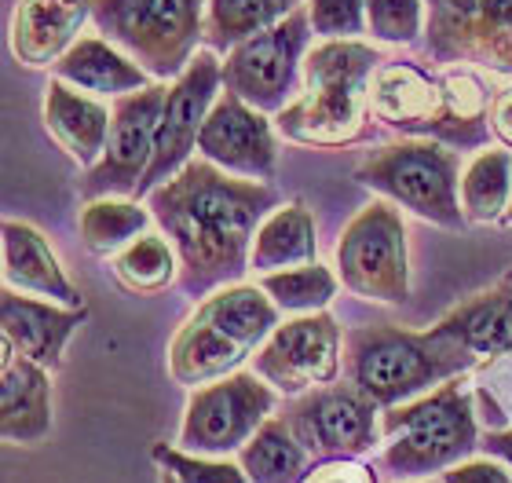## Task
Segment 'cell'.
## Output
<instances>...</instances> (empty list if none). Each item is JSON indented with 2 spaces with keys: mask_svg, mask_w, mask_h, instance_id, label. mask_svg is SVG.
<instances>
[{
  "mask_svg": "<svg viewBox=\"0 0 512 483\" xmlns=\"http://www.w3.org/2000/svg\"><path fill=\"white\" fill-rule=\"evenodd\" d=\"M110 121H114V110L103 99L52 77V85L44 92V129L52 132V140L63 147L66 158L77 161L81 169H92L103 158Z\"/></svg>",
  "mask_w": 512,
  "mask_h": 483,
  "instance_id": "22",
  "label": "cell"
},
{
  "mask_svg": "<svg viewBox=\"0 0 512 483\" xmlns=\"http://www.w3.org/2000/svg\"><path fill=\"white\" fill-rule=\"evenodd\" d=\"M319 260V242H315V216L300 198L282 202L267 216L253 238L249 253V271L267 275V271L304 268Z\"/></svg>",
  "mask_w": 512,
  "mask_h": 483,
  "instance_id": "24",
  "label": "cell"
},
{
  "mask_svg": "<svg viewBox=\"0 0 512 483\" xmlns=\"http://www.w3.org/2000/svg\"><path fill=\"white\" fill-rule=\"evenodd\" d=\"M147 205L161 235L176 246L180 290L198 301L242 282L256 231L282 198L267 180L224 172L198 154L172 180L154 187Z\"/></svg>",
  "mask_w": 512,
  "mask_h": 483,
  "instance_id": "1",
  "label": "cell"
},
{
  "mask_svg": "<svg viewBox=\"0 0 512 483\" xmlns=\"http://www.w3.org/2000/svg\"><path fill=\"white\" fill-rule=\"evenodd\" d=\"M249 483H300L311 469V451L282 418H267L253 440L238 451Z\"/></svg>",
  "mask_w": 512,
  "mask_h": 483,
  "instance_id": "26",
  "label": "cell"
},
{
  "mask_svg": "<svg viewBox=\"0 0 512 483\" xmlns=\"http://www.w3.org/2000/svg\"><path fill=\"white\" fill-rule=\"evenodd\" d=\"M491 132H494V140L502 143L505 151H512V85H505L502 92H494Z\"/></svg>",
  "mask_w": 512,
  "mask_h": 483,
  "instance_id": "37",
  "label": "cell"
},
{
  "mask_svg": "<svg viewBox=\"0 0 512 483\" xmlns=\"http://www.w3.org/2000/svg\"><path fill=\"white\" fill-rule=\"evenodd\" d=\"M355 180L428 224L447 231L469 224L461 209V158L447 143L414 136L384 143L355 165Z\"/></svg>",
  "mask_w": 512,
  "mask_h": 483,
  "instance_id": "7",
  "label": "cell"
},
{
  "mask_svg": "<svg viewBox=\"0 0 512 483\" xmlns=\"http://www.w3.org/2000/svg\"><path fill=\"white\" fill-rule=\"evenodd\" d=\"M428 26V0H366V33L377 44H417Z\"/></svg>",
  "mask_w": 512,
  "mask_h": 483,
  "instance_id": "32",
  "label": "cell"
},
{
  "mask_svg": "<svg viewBox=\"0 0 512 483\" xmlns=\"http://www.w3.org/2000/svg\"><path fill=\"white\" fill-rule=\"evenodd\" d=\"M476 352L443 322L428 330L403 326H355L344 333V374L377 407H399L432 388L465 377Z\"/></svg>",
  "mask_w": 512,
  "mask_h": 483,
  "instance_id": "4",
  "label": "cell"
},
{
  "mask_svg": "<svg viewBox=\"0 0 512 483\" xmlns=\"http://www.w3.org/2000/svg\"><path fill=\"white\" fill-rule=\"evenodd\" d=\"M52 70L59 81L81 88V92H88V96L96 99H121L128 92L154 85V77L136 59H128L121 48H114L99 33L96 37H81Z\"/></svg>",
  "mask_w": 512,
  "mask_h": 483,
  "instance_id": "23",
  "label": "cell"
},
{
  "mask_svg": "<svg viewBox=\"0 0 512 483\" xmlns=\"http://www.w3.org/2000/svg\"><path fill=\"white\" fill-rule=\"evenodd\" d=\"M384 55L366 41H319L304 55L300 96L275 114L286 140L337 151L370 136V81Z\"/></svg>",
  "mask_w": 512,
  "mask_h": 483,
  "instance_id": "3",
  "label": "cell"
},
{
  "mask_svg": "<svg viewBox=\"0 0 512 483\" xmlns=\"http://www.w3.org/2000/svg\"><path fill=\"white\" fill-rule=\"evenodd\" d=\"M304 0H205V44L213 52H231L235 44L300 8Z\"/></svg>",
  "mask_w": 512,
  "mask_h": 483,
  "instance_id": "28",
  "label": "cell"
},
{
  "mask_svg": "<svg viewBox=\"0 0 512 483\" xmlns=\"http://www.w3.org/2000/svg\"><path fill=\"white\" fill-rule=\"evenodd\" d=\"M110 275L125 293L150 297V293H161L169 290L172 282H180V257L169 238L147 231L110 260Z\"/></svg>",
  "mask_w": 512,
  "mask_h": 483,
  "instance_id": "29",
  "label": "cell"
},
{
  "mask_svg": "<svg viewBox=\"0 0 512 483\" xmlns=\"http://www.w3.org/2000/svg\"><path fill=\"white\" fill-rule=\"evenodd\" d=\"M92 26L154 81H176L205 41V0H92Z\"/></svg>",
  "mask_w": 512,
  "mask_h": 483,
  "instance_id": "8",
  "label": "cell"
},
{
  "mask_svg": "<svg viewBox=\"0 0 512 483\" xmlns=\"http://www.w3.org/2000/svg\"><path fill=\"white\" fill-rule=\"evenodd\" d=\"M439 322L450 333H458L461 341L476 352V359L512 355V282L502 279L491 290L461 301L454 312H447Z\"/></svg>",
  "mask_w": 512,
  "mask_h": 483,
  "instance_id": "25",
  "label": "cell"
},
{
  "mask_svg": "<svg viewBox=\"0 0 512 483\" xmlns=\"http://www.w3.org/2000/svg\"><path fill=\"white\" fill-rule=\"evenodd\" d=\"M220 92H224V59L213 48H202L187 63V70L176 81H169L165 110H161V125H158V151H154L147 176L139 183L136 198H147L154 187L172 180L194 158L202 125L209 118L213 103L220 99Z\"/></svg>",
  "mask_w": 512,
  "mask_h": 483,
  "instance_id": "14",
  "label": "cell"
},
{
  "mask_svg": "<svg viewBox=\"0 0 512 483\" xmlns=\"http://www.w3.org/2000/svg\"><path fill=\"white\" fill-rule=\"evenodd\" d=\"M293 436L319 458H359L381 440V407L348 385H322L289 403L282 414Z\"/></svg>",
  "mask_w": 512,
  "mask_h": 483,
  "instance_id": "16",
  "label": "cell"
},
{
  "mask_svg": "<svg viewBox=\"0 0 512 483\" xmlns=\"http://www.w3.org/2000/svg\"><path fill=\"white\" fill-rule=\"evenodd\" d=\"M502 224L512 227V198H509V209H505V220H502Z\"/></svg>",
  "mask_w": 512,
  "mask_h": 483,
  "instance_id": "39",
  "label": "cell"
},
{
  "mask_svg": "<svg viewBox=\"0 0 512 483\" xmlns=\"http://www.w3.org/2000/svg\"><path fill=\"white\" fill-rule=\"evenodd\" d=\"M341 341L344 333L330 312L293 315L260 344L253 370L278 396H304L341 377Z\"/></svg>",
  "mask_w": 512,
  "mask_h": 483,
  "instance_id": "15",
  "label": "cell"
},
{
  "mask_svg": "<svg viewBox=\"0 0 512 483\" xmlns=\"http://www.w3.org/2000/svg\"><path fill=\"white\" fill-rule=\"evenodd\" d=\"M381 469L395 480H432L480 451L472 392L461 377L428 396L381 410Z\"/></svg>",
  "mask_w": 512,
  "mask_h": 483,
  "instance_id": "6",
  "label": "cell"
},
{
  "mask_svg": "<svg viewBox=\"0 0 512 483\" xmlns=\"http://www.w3.org/2000/svg\"><path fill=\"white\" fill-rule=\"evenodd\" d=\"M337 279L359 301L406 304L410 297V249L399 205L377 198L359 209L337 242Z\"/></svg>",
  "mask_w": 512,
  "mask_h": 483,
  "instance_id": "9",
  "label": "cell"
},
{
  "mask_svg": "<svg viewBox=\"0 0 512 483\" xmlns=\"http://www.w3.org/2000/svg\"><path fill=\"white\" fill-rule=\"evenodd\" d=\"M275 403L278 392L256 370H235L220 381L191 388L176 447L205 458H231L275 414Z\"/></svg>",
  "mask_w": 512,
  "mask_h": 483,
  "instance_id": "10",
  "label": "cell"
},
{
  "mask_svg": "<svg viewBox=\"0 0 512 483\" xmlns=\"http://www.w3.org/2000/svg\"><path fill=\"white\" fill-rule=\"evenodd\" d=\"M491 88L469 66L428 70L410 59H384L370 81V114L384 129L439 140L454 151L491 143Z\"/></svg>",
  "mask_w": 512,
  "mask_h": 483,
  "instance_id": "2",
  "label": "cell"
},
{
  "mask_svg": "<svg viewBox=\"0 0 512 483\" xmlns=\"http://www.w3.org/2000/svg\"><path fill=\"white\" fill-rule=\"evenodd\" d=\"M505 279H509V282H512V271H509V275H505Z\"/></svg>",
  "mask_w": 512,
  "mask_h": 483,
  "instance_id": "42",
  "label": "cell"
},
{
  "mask_svg": "<svg viewBox=\"0 0 512 483\" xmlns=\"http://www.w3.org/2000/svg\"><path fill=\"white\" fill-rule=\"evenodd\" d=\"M52 432V370L4 344L0 359V436L33 447Z\"/></svg>",
  "mask_w": 512,
  "mask_h": 483,
  "instance_id": "20",
  "label": "cell"
},
{
  "mask_svg": "<svg viewBox=\"0 0 512 483\" xmlns=\"http://www.w3.org/2000/svg\"><path fill=\"white\" fill-rule=\"evenodd\" d=\"M480 447L487 454H494V458H502V462L512 465V429H494V432H487V436L480 440Z\"/></svg>",
  "mask_w": 512,
  "mask_h": 483,
  "instance_id": "38",
  "label": "cell"
},
{
  "mask_svg": "<svg viewBox=\"0 0 512 483\" xmlns=\"http://www.w3.org/2000/svg\"><path fill=\"white\" fill-rule=\"evenodd\" d=\"M198 154L246 180H271L278 169V125L235 92H220L198 136Z\"/></svg>",
  "mask_w": 512,
  "mask_h": 483,
  "instance_id": "17",
  "label": "cell"
},
{
  "mask_svg": "<svg viewBox=\"0 0 512 483\" xmlns=\"http://www.w3.org/2000/svg\"><path fill=\"white\" fill-rule=\"evenodd\" d=\"M410 483H414V480H410ZM425 483H443V480H425Z\"/></svg>",
  "mask_w": 512,
  "mask_h": 483,
  "instance_id": "41",
  "label": "cell"
},
{
  "mask_svg": "<svg viewBox=\"0 0 512 483\" xmlns=\"http://www.w3.org/2000/svg\"><path fill=\"white\" fill-rule=\"evenodd\" d=\"M282 322L278 304L260 286H224L202 297L194 315L183 322L169 344V374L183 388H202L209 381L235 374Z\"/></svg>",
  "mask_w": 512,
  "mask_h": 483,
  "instance_id": "5",
  "label": "cell"
},
{
  "mask_svg": "<svg viewBox=\"0 0 512 483\" xmlns=\"http://www.w3.org/2000/svg\"><path fill=\"white\" fill-rule=\"evenodd\" d=\"M0 235H4V286L8 290L44 297V301L66 304V308H85L81 290L70 282L55 249L48 246V238L37 227L8 216Z\"/></svg>",
  "mask_w": 512,
  "mask_h": 483,
  "instance_id": "21",
  "label": "cell"
},
{
  "mask_svg": "<svg viewBox=\"0 0 512 483\" xmlns=\"http://www.w3.org/2000/svg\"><path fill=\"white\" fill-rule=\"evenodd\" d=\"M92 22V0H19L11 15V55L30 70H48Z\"/></svg>",
  "mask_w": 512,
  "mask_h": 483,
  "instance_id": "19",
  "label": "cell"
},
{
  "mask_svg": "<svg viewBox=\"0 0 512 483\" xmlns=\"http://www.w3.org/2000/svg\"><path fill=\"white\" fill-rule=\"evenodd\" d=\"M311 19L300 4L293 15L235 44L224 55V92H235L264 114H278L300 96L304 55L311 52Z\"/></svg>",
  "mask_w": 512,
  "mask_h": 483,
  "instance_id": "11",
  "label": "cell"
},
{
  "mask_svg": "<svg viewBox=\"0 0 512 483\" xmlns=\"http://www.w3.org/2000/svg\"><path fill=\"white\" fill-rule=\"evenodd\" d=\"M150 458L161 473H172L180 483H249L246 469L231 458H205V454H191L169 443H158Z\"/></svg>",
  "mask_w": 512,
  "mask_h": 483,
  "instance_id": "33",
  "label": "cell"
},
{
  "mask_svg": "<svg viewBox=\"0 0 512 483\" xmlns=\"http://www.w3.org/2000/svg\"><path fill=\"white\" fill-rule=\"evenodd\" d=\"M150 227L154 213L150 205H139V198H92L81 209V238L96 257H118Z\"/></svg>",
  "mask_w": 512,
  "mask_h": 483,
  "instance_id": "27",
  "label": "cell"
},
{
  "mask_svg": "<svg viewBox=\"0 0 512 483\" xmlns=\"http://www.w3.org/2000/svg\"><path fill=\"white\" fill-rule=\"evenodd\" d=\"M512 198V151H480L461 172V209L469 224H502Z\"/></svg>",
  "mask_w": 512,
  "mask_h": 483,
  "instance_id": "30",
  "label": "cell"
},
{
  "mask_svg": "<svg viewBox=\"0 0 512 483\" xmlns=\"http://www.w3.org/2000/svg\"><path fill=\"white\" fill-rule=\"evenodd\" d=\"M158 483H180V480H176L172 473H161V480H158Z\"/></svg>",
  "mask_w": 512,
  "mask_h": 483,
  "instance_id": "40",
  "label": "cell"
},
{
  "mask_svg": "<svg viewBox=\"0 0 512 483\" xmlns=\"http://www.w3.org/2000/svg\"><path fill=\"white\" fill-rule=\"evenodd\" d=\"M425 52L512 77V0H428Z\"/></svg>",
  "mask_w": 512,
  "mask_h": 483,
  "instance_id": "13",
  "label": "cell"
},
{
  "mask_svg": "<svg viewBox=\"0 0 512 483\" xmlns=\"http://www.w3.org/2000/svg\"><path fill=\"white\" fill-rule=\"evenodd\" d=\"M88 319V308H66V304L30 297V293L8 290L0 293V330L4 344L19 355L41 363L44 370H59L66 344Z\"/></svg>",
  "mask_w": 512,
  "mask_h": 483,
  "instance_id": "18",
  "label": "cell"
},
{
  "mask_svg": "<svg viewBox=\"0 0 512 483\" xmlns=\"http://www.w3.org/2000/svg\"><path fill=\"white\" fill-rule=\"evenodd\" d=\"M300 483H377V476L359 458H322L311 465Z\"/></svg>",
  "mask_w": 512,
  "mask_h": 483,
  "instance_id": "35",
  "label": "cell"
},
{
  "mask_svg": "<svg viewBox=\"0 0 512 483\" xmlns=\"http://www.w3.org/2000/svg\"><path fill=\"white\" fill-rule=\"evenodd\" d=\"M443 483H512V473L498 458H469L443 473Z\"/></svg>",
  "mask_w": 512,
  "mask_h": 483,
  "instance_id": "36",
  "label": "cell"
},
{
  "mask_svg": "<svg viewBox=\"0 0 512 483\" xmlns=\"http://www.w3.org/2000/svg\"><path fill=\"white\" fill-rule=\"evenodd\" d=\"M319 41H363L366 0H304Z\"/></svg>",
  "mask_w": 512,
  "mask_h": 483,
  "instance_id": "34",
  "label": "cell"
},
{
  "mask_svg": "<svg viewBox=\"0 0 512 483\" xmlns=\"http://www.w3.org/2000/svg\"><path fill=\"white\" fill-rule=\"evenodd\" d=\"M165 92H169V81H154L139 92L114 99V121H110L103 158L92 169H85V180H81L85 202H92V198H136L139 183H143L154 151H158Z\"/></svg>",
  "mask_w": 512,
  "mask_h": 483,
  "instance_id": "12",
  "label": "cell"
},
{
  "mask_svg": "<svg viewBox=\"0 0 512 483\" xmlns=\"http://www.w3.org/2000/svg\"><path fill=\"white\" fill-rule=\"evenodd\" d=\"M256 286L278 304L282 315H315L326 312L330 301L337 297V271L322 268L319 260L315 264H304V268H286V271H267V275H256Z\"/></svg>",
  "mask_w": 512,
  "mask_h": 483,
  "instance_id": "31",
  "label": "cell"
}]
</instances>
